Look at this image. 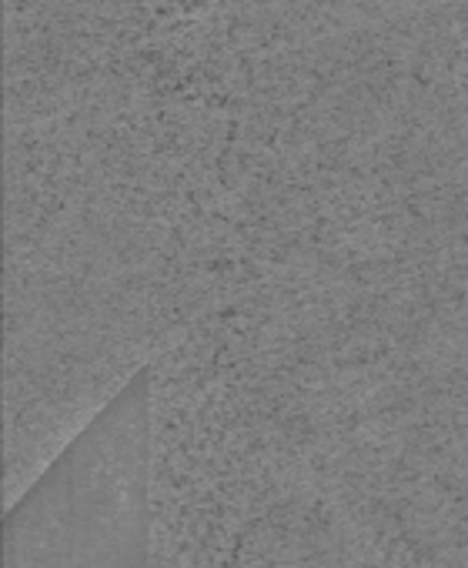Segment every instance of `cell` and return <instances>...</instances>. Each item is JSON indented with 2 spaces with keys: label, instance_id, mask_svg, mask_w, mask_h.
<instances>
[{
  "label": "cell",
  "instance_id": "cell-1",
  "mask_svg": "<svg viewBox=\"0 0 468 568\" xmlns=\"http://www.w3.org/2000/svg\"><path fill=\"white\" fill-rule=\"evenodd\" d=\"M154 375L138 368L4 515V568H151Z\"/></svg>",
  "mask_w": 468,
  "mask_h": 568
}]
</instances>
